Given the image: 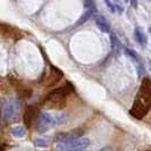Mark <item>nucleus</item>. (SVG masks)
<instances>
[{
  "instance_id": "nucleus-4",
  "label": "nucleus",
  "mask_w": 151,
  "mask_h": 151,
  "mask_svg": "<svg viewBox=\"0 0 151 151\" xmlns=\"http://www.w3.org/2000/svg\"><path fill=\"white\" fill-rule=\"evenodd\" d=\"M21 104L18 100L16 99H8L6 102L2 104V118L9 121L12 118H14L16 114H18Z\"/></svg>"
},
{
  "instance_id": "nucleus-16",
  "label": "nucleus",
  "mask_w": 151,
  "mask_h": 151,
  "mask_svg": "<svg viewBox=\"0 0 151 151\" xmlns=\"http://www.w3.org/2000/svg\"><path fill=\"white\" fill-rule=\"evenodd\" d=\"M99 151H113V149H111V147H105V148L100 149Z\"/></svg>"
},
{
  "instance_id": "nucleus-18",
  "label": "nucleus",
  "mask_w": 151,
  "mask_h": 151,
  "mask_svg": "<svg viewBox=\"0 0 151 151\" xmlns=\"http://www.w3.org/2000/svg\"><path fill=\"white\" fill-rule=\"evenodd\" d=\"M149 32H150V34H151V27H150V29H149Z\"/></svg>"
},
{
  "instance_id": "nucleus-12",
  "label": "nucleus",
  "mask_w": 151,
  "mask_h": 151,
  "mask_svg": "<svg viewBox=\"0 0 151 151\" xmlns=\"http://www.w3.org/2000/svg\"><path fill=\"white\" fill-rule=\"evenodd\" d=\"M25 133H26V129L22 125H16L12 129V134L16 137H24Z\"/></svg>"
},
{
  "instance_id": "nucleus-1",
  "label": "nucleus",
  "mask_w": 151,
  "mask_h": 151,
  "mask_svg": "<svg viewBox=\"0 0 151 151\" xmlns=\"http://www.w3.org/2000/svg\"><path fill=\"white\" fill-rule=\"evenodd\" d=\"M151 108V78L145 77L141 82L129 114L137 119H142Z\"/></svg>"
},
{
  "instance_id": "nucleus-17",
  "label": "nucleus",
  "mask_w": 151,
  "mask_h": 151,
  "mask_svg": "<svg viewBox=\"0 0 151 151\" xmlns=\"http://www.w3.org/2000/svg\"><path fill=\"white\" fill-rule=\"evenodd\" d=\"M148 61H149V65H150V68H151V59H148Z\"/></svg>"
},
{
  "instance_id": "nucleus-3",
  "label": "nucleus",
  "mask_w": 151,
  "mask_h": 151,
  "mask_svg": "<svg viewBox=\"0 0 151 151\" xmlns=\"http://www.w3.org/2000/svg\"><path fill=\"white\" fill-rule=\"evenodd\" d=\"M67 115L63 113H49V111H42L38 116L35 129L39 133H45L48 132L51 126L55 125H63L67 122Z\"/></svg>"
},
{
  "instance_id": "nucleus-2",
  "label": "nucleus",
  "mask_w": 151,
  "mask_h": 151,
  "mask_svg": "<svg viewBox=\"0 0 151 151\" xmlns=\"http://www.w3.org/2000/svg\"><path fill=\"white\" fill-rule=\"evenodd\" d=\"M74 91V86L69 82H66L63 86L55 89L52 92H50L43 100V107H47L48 109L58 110L63 109L66 105V97Z\"/></svg>"
},
{
  "instance_id": "nucleus-13",
  "label": "nucleus",
  "mask_w": 151,
  "mask_h": 151,
  "mask_svg": "<svg viewBox=\"0 0 151 151\" xmlns=\"http://www.w3.org/2000/svg\"><path fill=\"white\" fill-rule=\"evenodd\" d=\"M110 40H111V48H113V50H117V51H119V49L122 48V43L121 41L118 40V38L115 35V34H110Z\"/></svg>"
},
{
  "instance_id": "nucleus-11",
  "label": "nucleus",
  "mask_w": 151,
  "mask_h": 151,
  "mask_svg": "<svg viewBox=\"0 0 151 151\" xmlns=\"http://www.w3.org/2000/svg\"><path fill=\"white\" fill-rule=\"evenodd\" d=\"M134 39L136 40V42L139 45H141L142 47H145L148 43V37L145 35L144 31L141 27H135L134 30Z\"/></svg>"
},
{
  "instance_id": "nucleus-5",
  "label": "nucleus",
  "mask_w": 151,
  "mask_h": 151,
  "mask_svg": "<svg viewBox=\"0 0 151 151\" xmlns=\"http://www.w3.org/2000/svg\"><path fill=\"white\" fill-rule=\"evenodd\" d=\"M83 132L84 131L81 127L72 129L69 132H59V133H57L56 135L53 136V141L55 142H60L61 144L67 143V142H70V141H75V140L81 137Z\"/></svg>"
},
{
  "instance_id": "nucleus-10",
  "label": "nucleus",
  "mask_w": 151,
  "mask_h": 151,
  "mask_svg": "<svg viewBox=\"0 0 151 151\" xmlns=\"http://www.w3.org/2000/svg\"><path fill=\"white\" fill-rule=\"evenodd\" d=\"M96 24L99 27V30L104 33H110V26L109 23L107 22L106 17L104 15H97L96 16Z\"/></svg>"
},
{
  "instance_id": "nucleus-14",
  "label": "nucleus",
  "mask_w": 151,
  "mask_h": 151,
  "mask_svg": "<svg viewBox=\"0 0 151 151\" xmlns=\"http://www.w3.org/2000/svg\"><path fill=\"white\" fill-rule=\"evenodd\" d=\"M34 144L39 148H47L48 147V142L45 141V139H40V137L34 140Z\"/></svg>"
},
{
  "instance_id": "nucleus-9",
  "label": "nucleus",
  "mask_w": 151,
  "mask_h": 151,
  "mask_svg": "<svg viewBox=\"0 0 151 151\" xmlns=\"http://www.w3.org/2000/svg\"><path fill=\"white\" fill-rule=\"evenodd\" d=\"M35 116H37V108H35V107H32V106L27 107L26 110L24 111V118H23L26 129H29V127L32 126L33 122L35 121V118H37ZM37 119H38V118H37Z\"/></svg>"
},
{
  "instance_id": "nucleus-15",
  "label": "nucleus",
  "mask_w": 151,
  "mask_h": 151,
  "mask_svg": "<svg viewBox=\"0 0 151 151\" xmlns=\"http://www.w3.org/2000/svg\"><path fill=\"white\" fill-rule=\"evenodd\" d=\"M105 4H106L107 7L109 8V10H110L113 14L117 13V12H116V7H115V4H114V1H105Z\"/></svg>"
},
{
  "instance_id": "nucleus-8",
  "label": "nucleus",
  "mask_w": 151,
  "mask_h": 151,
  "mask_svg": "<svg viewBox=\"0 0 151 151\" xmlns=\"http://www.w3.org/2000/svg\"><path fill=\"white\" fill-rule=\"evenodd\" d=\"M61 78H63V73H61L60 70L56 67H51L49 74L47 75V77H45V81L42 83H43L45 86L49 88V86H52L56 83H58Z\"/></svg>"
},
{
  "instance_id": "nucleus-6",
  "label": "nucleus",
  "mask_w": 151,
  "mask_h": 151,
  "mask_svg": "<svg viewBox=\"0 0 151 151\" xmlns=\"http://www.w3.org/2000/svg\"><path fill=\"white\" fill-rule=\"evenodd\" d=\"M90 139L88 137H80L75 141H70L67 143L61 144L66 151H84L90 147Z\"/></svg>"
},
{
  "instance_id": "nucleus-7",
  "label": "nucleus",
  "mask_w": 151,
  "mask_h": 151,
  "mask_svg": "<svg viewBox=\"0 0 151 151\" xmlns=\"http://www.w3.org/2000/svg\"><path fill=\"white\" fill-rule=\"evenodd\" d=\"M84 7L86 8V10L83 13V15L81 16V18L76 22L75 27L76 26H78L80 24L85 23L89 18H90V17H92V16L97 13V8H96V4H94V1H84Z\"/></svg>"
}]
</instances>
